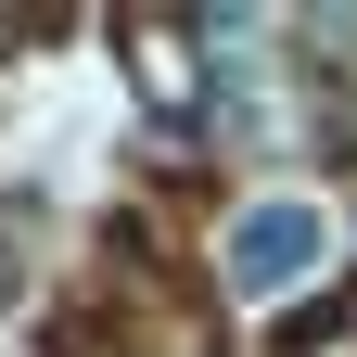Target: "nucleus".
Returning <instances> with one entry per match:
<instances>
[{"instance_id":"1","label":"nucleus","mask_w":357,"mask_h":357,"mask_svg":"<svg viewBox=\"0 0 357 357\" xmlns=\"http://www.w3.org/2000/svg\"><path fill=\"white\" fill-rule=\"evenodd\" d=\"M319 268H332V204H319V192H243V204H230L217 281H230L243 306H294Z\"/></svg>"},{"instance_id":"2","label":"nucleus","mask_w":357,"mask_h":357,"mask_svg":"<svg viewBox=\"0 0 357 357\" xmlns=\"http://www.w3.org/2000/svg\"><path fill=\"white\" fill-rule=\"evenodd\" d=\"M13 294H26V268H13V243H0V306H13Z\"/></svg>"}]
</instances>
